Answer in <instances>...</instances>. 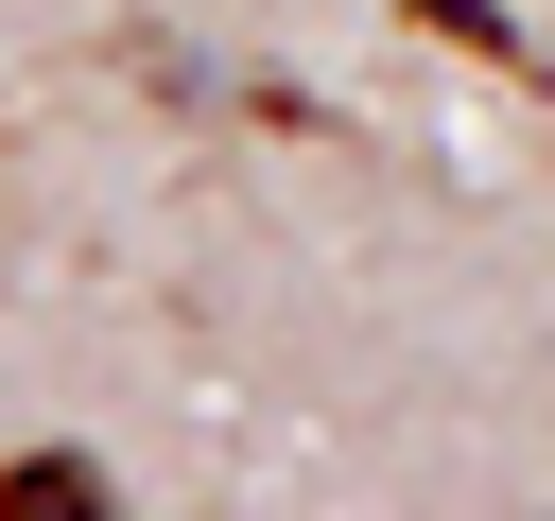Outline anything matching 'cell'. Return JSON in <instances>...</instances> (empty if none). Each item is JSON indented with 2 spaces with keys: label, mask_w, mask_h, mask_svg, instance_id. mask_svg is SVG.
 Here are the masks:
<instances>
[{
  "label": "cell",
  "mask_w": 555,
  "mask_h": 521,
  "mask_svg": "<svg viewBox=\"0 0 555 521\" xmlns=\"http://www.w3.org/2000/svg\"><path fill=\"white\" fill-rule=\"evenodd\" d=\"M0 521H121V486H104L87 452H17V469H0Z\"/></svg>",
  "instance_id": "cell-1"
},
{
  "label": "cell",
  "mask_w": 555,
  "mask_h": 521,
  "mask_svg": "<svg viewBox=\"0 0 555 521\" xmlns=\"http://www.w3.org/2000/svg\"><path fill=\"white\" fill-rule=\"evenodd\" d=\"M399 17H434V35H451V52H486V69H538V35H520L503 0H399Z\"/></svg>",
  "instance_id": "cell-2"
}]
</instances>
